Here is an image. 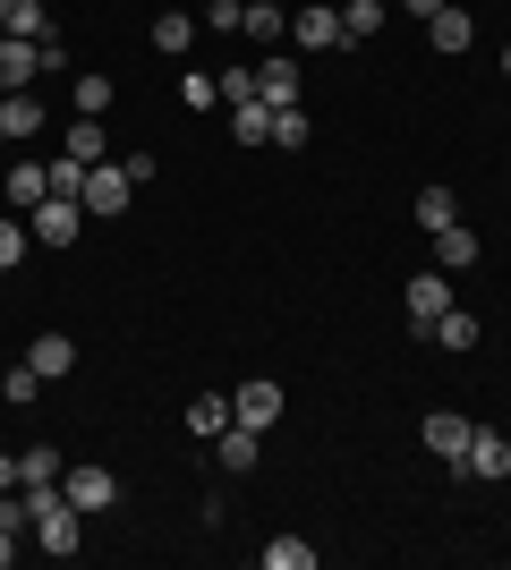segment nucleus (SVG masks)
Listing matches in <instances>:
<instances>
[{
    "label": "nucleus",
    "mask_w": 511,
    "mask_h": 570,
    "mask_svg": "<svg viewBox=\"0 0 511 570\" xmlns=\"http://www.w3.org/2000/svg\"><path fill=\"white\" fill-rule=\"evenodd\" d=\"M417 434H426V452H435L443 469H461V452H469V434H478V426H469L461 409H426V426H417Z\"/></svg>",
    "instance_id": "obj_7"
},
{
    "label": "nucleus",
    "mask_w": 511,
    "mask_h": 570,
    "mask_svg": "<svg viewBox=\"0 0 511 570\" xmlns=\"http://www.w3.org/2000/svg\"><path fill=\"white\" fill-rule=\"evenodd\" d=\"M0 502H9V494H0Z\"/></svg>",
    "instance_id": "obj_41"
},
{
    "label": "nucleus",
    "mask_w": 511,
    "mask_h": 570,
    "mask_svg": "<svg viewBox=\"0 0 511 570\" xmlns=\"http://www.w3.org/2000/svg\"><path fill=\"white\" fill-rule=\"evenodd\" d=\"M43 95H0V145H18V137H35L43 128Z\"/></svg>",
    "instance_id": "obj_12"
},
{
    "label": "nucleus",
    "mask_w": 511,
    "mask_h": 570,
    "mask_svg": "<svg viewBox=\"0 0 511 570\" xmlns=\"http://www.w3.org/2000/svg\"><path fill=\"white\" fill-rule=\"evenodd\" d=\"M128 196H137L128 163H95V170H86V196H77V205H86V214H111V222H120V214H128Z\"/></svg>",
    "instance_id": "obj_5"
},
{
    "label": "nucleus",
    "mask_w": 511,
    "mask_h": 570,
    "mask_svg": "<svg viewBox=\"0 0 511 570\" xmlns=\"http://www.w3.org/2000/svg\"><path fill=\"white\" fill-rule=\"evenodd\" d=\"M60 476H69V469H60L51 443H26V452H18V485H60Z\"/></svg>",
    "instance_id": "obj_24"
},
{
    "label": "nucleus",
    "mask_w": 511,
    "mask_h": 570,
    "mask_svg": "<svg viewBox=\"0 0 511 570\" xmlns=\"http://www.w3.org/2000/svg\"><path fill=\"white\" fill-rule=\"evenodd\" d=\"M77 111H86V119H102V111H111V77H102V69H86V77H77Z\"/></svg>",
    "instance_id": "obj_30"
},
{
    "label": "nucleus",
    "mask_w": 511,
    "mask_h": 570,
    "mask_svg": "<svg viewBox=\"0 0 511 570\" xmlns=\"http://www.w3.org/2000/svg\"><path fill=\"white\" fill-rule=\"evenodd\" d=\"M60 154H77V163H111V128L77 111V119H69V145H60Z\"/></svg>",
    "instance_id": "obj_18"
},
{
    "label": "nucleus",
    "mask_w": 511,
    "mask_h": 570,
    "mask_svg": "<svg viewBox=\"0 0 511 570\" xmlns=\"http://www.w3.org/2000/svg\"><path fill=\"white\" fill-rule=\"evenodd\" d=\"M214 86H222V111H230V102H256V69H222Z\"/></svg>",
    "instance_id": "obj_34"
},
{
    "label": "nucleus",
    "mask_w": 511,
    "mask_h": 570,
    "mask_svg": "<svg viewBox=\"0 0 511 570\" xmlns=\"http://www.w3.org/2000/svg\"><path fill=\"white\" fill-rule=\"evenodd\" d=\"M392 9H410V18H435L443 0H392Z\"/></svg>",
    "instance_id": "obj_37"
},
{
    "label": "nucleus",
    "mask_w": 511,
    "mask_h": 570,
    "mask_svg": "<svg viewBox=\"0 0 511 570\" xmlns=\"http://www.w3.org/2000/svg\"><path fill=\"white\" fill-rule=\"evenodd\" d=\"M426 341H443V350H478V315H469V307H443L435 324H426Z\"/></svg>",
    "instance_id": "obj_23"
},
{
    "label": "nucleus",
    "mask_w": 511,
    "mask_h": 570,
    "mask_svg": "<svg viewBox=\"0 0 511 570\" xmlns=\"http://www.w3.org/2000/svg\"><path fill=\"white\" fill-rule=\"evenodd\" d=\"M60 494H69L77 511H111V502H120V476L86 460V469H69V476H60Z\"/></svg>",
    "instance_id": "obj_8"
},
{
    "label": "nucleus",
    "mask_w": 511,
    "mask_h": 570,
    "mask_svg": "<svg viewBox=\"0 0 511 570\" xmlns=\"http://www.w3.org/2000/svg\"><path fill=\"white\" fill-rule=\"evenodd\" d=\"M26 366H35V375H43V383H60V375H69V366H77V341H69V333H43V341H35V350H26Z\"/></svg>",
    "instance_id": "obj_16"
},
{
    "label": "nucleus",
    "mask_w": 511,
    "mask_h": 570,
    "mask_svg": "<svg viewBox=\"0 0 511 570\" xmlns=\"http://www.w3.org/2000/svg\"><path fill=\"white\" fill-rule=\"evenodd\" d=\"M410 214H417V230L435 238V230H452V222H461V196H452V188L435 179V188H417V205H410Z\"/></svg>",
    "instance_id": "obj_15"
},
{
    "label": "nucleus",
    "mask_w": 511,
    "mask_h": 570,
    "mask_svg": "<svg viewBox=\"0 0 511 570\" xmlns=\"http://www.w3.org/2000/svg\"><path fill=\"white\" fill-rule=\"evenodd\" d=\"M205 26H222V35H239V26H247V0H214V9H205Z\"/></svg>",
    "instance_id": "obj_35"
},
{
    "label": "nucleus",
    "mask_w": 511,
    "mask_h": 570,
    "mask_svg": "<svg viewBox=\"0 0 511 570\" xmlns=\"http://www.w3.org/2000/svg\"><path fill=\"white\" fill-rule=\"evenodd\" d=\"M256 95H265L273 111H291V102L307 95V69H298L291 51H265V60H256Z\"/></svg>",
    "instance_id": "obj_6"
},
{
    "label": "nucleus",
    "mask_w": 511,
    "mask_h": 570,
    "mask_svg": "<svg viewBox=\"0 0 511 570\" xmlns=\"http://www.w3.org/2000/svg\"><path fill=\"white\" fill-rule=\"evenodd\" d=\"M282 409H291V401H282V383H273V375H256V383L230 392V417H239L247 434H273V426H282Z\"/></svg>",
    "instance_id": "obj_2"
},
{
    "label": "nucleus",
    "mask_w": 511,
    "mask_h": 570,
    "mask_svg": "<svg viewBox=\"0 0 511 570\" xmlns=\"http://www.w3.org/2000/svg\"><path fill=\"white\" fill-rule=\"evenodd\" d=\"M291 43L298 51H341L350 35H341V0H307V9H291Z\"/></svg>",
    "instance_id": "obj_3"
},
{
    "label": "nucleus",
    "mask_w": 511,
    "mask_h": 570,
    "mask_svg": "<svg viewBox=\"0 0 511 570\" xmlns=\"http://www.w3.org/2000/svg\"><path fill=\"white\" fill-rule=\"evenodd\" d=\"M222 426H230V401H222V392L188 401V434H222Z\"/></svg>",
    "instance_id": "obj_29"
},
{
    "label": "nucleus",
    "mask_w": 511,
    "mask_h": 570,
    "mask_svg": "<svg viewBox=\"0 0 511 570\" xmlns=\"http://www.w3.org/2000/svg\"><path fill=\"white\" fill-rule=\"evenodd\" d=\"M0 43H9V26H0Z\"/></svg>",
    "instance_id": "obj_40"
},
{
    "label": "nucleus",
    "mask_w": 511,
    "mask_h": 570,
    "mask_svg": "<svg viewBox=\"0 0 511 570\" xmlns=\"http://www.w3.org/2000/svg\"><path fill=\"white\" fill-rule=\"evenodd\" d=\"M179 102H188V111H214V102H222V86H214V77H179Z\"/></svg>",
    "instance_id": "obj_33"
},
{
    "label": "nucleus",
    "mask_w": 511,
    "mask_h": 570,
    "mask_svg": "<svg viewBox=\"0 0 511 570\" xmlns=\"http://www.w3.org/2000/svg\"><path fill=\"white\" fill-rule=\"evenodd\" d=\"M426 43H435V51H469V43H478V18H469V9H452V0H443L435 18H426Z\"/></svg>",
    "instance_id": "obj_13"
},
{
    "label": "nucleus",
    "mask_w": 511,
    "mask_h": 570,
    "mask_svg": "<svg viewBox=\"0 0 511 570\" xmlns=\"http://www.w3.org/2000/svg\"><path fill=\"white\" fill-rule=\"evenodd\" d=\"M43 196H51V170L43 163H9V205H18V214H35Z\"/></svg>",
    "instance_id": "obj_19"
},
{
    "label": "nucleus",
    "mask_w": 511,
    "mask_h": 570,
    "mask_svg": "<svg viewBox=\"0 0 511 570\" xmlns=\"http://www.w3.org/2000/svg\"><path fill=\"white\" fill-rule=\"evenodd\" d=\"M18 546H26V528H0V570L18 562Z\"/></svg>",
    "instance_id": "obj_36"
},
{
    "label": "nucleus",
    "mask_w": 511,
    "mask_h": 570,
    "mask_svg": "<svg viewBox=\"0 0 511 570\" xmlns=\"http://www.w3.org/2000/svg\"><path fill=\"white\" fill-rule=\"evenodd\" d=\"M43 69H51V60H43V43H18V35L0 43V95H26V86H35Z\"/></svg>",
    "instance_id": "obj_10"
},
{
    "label": "nucleus",
    "mask_w": 511,
    "mask_h": 570,
    "mask_svg": "<svg viewBox=\"0 0 511 570\" xmlns=\"http://www.w3.org/2000/svg\"><path fill=\"white\" fill-rule=\"evenodd\" d=\"M239 35H256V43H291V9H282V0H247Z\"/></svg>",
    "instance_id": "obj_20"
},
{
    "label": "nucleus",
    "mask_w": 511,
    "mask_h": 570,
    "mask_svg": "<svg viewBox=\"0 0 511 570\" xmlns=\"http://www.w3.org/2000/svg\"><path fill=\"white\" fill-rule=\"evenodd\" d=\"M452 476H478V485L511 476V434H503V426H478V434H469V452H461V469H452Z\"/></svg>",
    "instance_id": "obj_4"
},
{
    "label": "nucleus",
    "mask_w": 511,
    "mask_h": 570,
    "mask_svg": "<svg viewBox=\"0 0 511 570\" xmlns=\"http://www.w3.org/2000/svg\"><path fill=\"white\" fill-rule=\"evenodd\" d=\"M256 562H265V570H316V546H307V537H273Z\"/></svg>",
    "instance_id": "obj_26"
},
{
    "label": "nucleus",
    "mask_w": 511,
    "mask_h": 570,
    "mask_svg": "<svg viewBox=\"0 0 511 570\" xmlns=\"http://www.w3.org/2000/svg\"><path fill=\"white\" fill-rule=\"evenodd\" d=\"M307 137H316V119L298 111V102H291V111H273V145H307Z\"/></svg>",
    "instance_id": "obj_32"
},
{
    "label": "nucleus",
    "mask_w": 511,
    "mask_h": 570,
    "mask_svg": "<svg viewBox=\"0 0 511 570\" xmlns=\"http://www.w3.org/2000/svg\"><path fill=\"white\" fill-rule=\"evenodd\" d=\"M384 18H392V0H341V35H350V43H375Z\"/></svg>",
    "instance_id": "obj_17"
},
{
    "label": "nucleus",
    "mask_w": 511,
    "mask_h": 570,
    "mask_svg": "<svg viewBox=\"0 0 511 570\" xmlns=\"http://www.w3.org/2000/svg\"><path fill=\"white\" fill-rule=\"evenodd\" d=\"M35 392H43V375H35V366H26V357H18V366H9V375H0V401H35Z\"/></svg>",
    "instance_id": "obj_31"
},
{
    "label": "nucleus",
    "mask_w": 511,
    "mask_h": 570,
    "mask_svg": "<svg viewBox=\"0 0 511 570\" xmlns=\"http://www.w3.org/2000/svg\"><path fill=\"white\" fill-rule=\"evenodd\" d=\"M452 307V273H410V333H426V324H435V315Z\"/></svg>",
    "instance_id": "obj_9"
},
{
    "label": "nucleus",
    "mask_w": 511,
    "mask_h": 570,
    "mask_svg": "<svg viewBox=\"0 0 511 570\" xmlns=\"http://www.w3.org/2000/svg\"><path fill=\"white\" fill-rule=\"evenodd\" d=\"M26 247H35V230H26V214H0V273H18Z\"/></svg>",
    "instance_id": "obj_27"
},
{
    "label": "nucleus",
    "mask_w": 511,
    "mask_h": 570,
    "mask_svg": "<svg viewBox=\"0 0 511 570\" xmlns=\"http://www.w3.org/2000/svg\"><path fill=\"white\" fill-rule=\"evenodd\" d=\"M435 264H443V273H469V264H478V230H469V222L435 230Z\"/></svg>",
    "instance_id": "obj_22"
},
{
    "label": "nucleus",
    "mask_w": 511,
    "mask_h": 570,
    "mask_svg": "<svg viewBox=\"0 0 511 570\" xmlns=\"http://www.w3.org/2000/svg\"><path fill=\"white\" fill-rule=\"evenodd\" d=\"M26 230H35V247L60 256V247H77V230H86V205H77V196H43V205L26 214Z\"/></svg>",
    "instance_id": "obj_1"
},
{
    "label": "nucleus",
    "mask_w": 511,
    "mask_h": 570,
    "mask_svg": "<svg viewBox=\"0 0 511 570\" xmlns=\"http://www.w3.org/2000/svg\"><path fill=\"white\" fill-rule=\"evenodd\" d=\"M0 26H9L18 43H51V35H60V26H51V9H43V0H0Z\"/></svg>",
    "instance_id": "obj_11"
},
{
    "label": "nucleus",
    "mask_w": 511,
    "mask_h": 570,
    "mask_svg": "<svg viewBox=\"0 0 511 570\" xmlns=\"http://www.w3.org/2000/svg\"><path fill=\"white\" fill-rule=\"evenodd\" d=\"M256 443H265V434H247L239 417H230V426L214 434V460H222V476H247V469H256Z\"/></svg>",
    "instance_id": "obj_14"
},
{
    "label": "nucleus",
    "mask_w": 511,
    "mask_h": 570,
    "mask_svg": "<svg viewBox=\"0 0 511 570\" xmlns=\"http://www.w3.org/2000/svg\"><path fill=\"white\" fill-rule=\"evenodd\" d=\"M503 77H511V43H503Z\"/></svg>",
    "instance_id": "obj_39"
},
{
    "label": "nucleus",
    "mask_w": 511,
    "mask_h": 570,
    "mask_svg": "<svg viewBox=\"0 0 511 570\" xmlns=\"http://www.w3.org/2000/svg\"><path fill=\"white\" fill-rule=\"evenodd\" d=\"M9 485H18V452H0V494H9Z\"/></svg>",
    "instance_id": "obj_38"
},
{
    "label": "nucleus",
    "mask_w": 511,
    "mask_h": 570,
    "mask_svg": "<svg viewBox=\"0 0 511 570\" xmlns=\"http://www.w3.org/2000/svg\"><path fill=\"white\" fill-rule=\"evenodd\" d=\"M51 196H86V170H95V163H77V154H51Z\"/></svg>",
    "instance_id": "obj_28"
},
{
    "label": "nucleus",
    "mask_w": 511,
    "mask_h": 570,
    "mask_svg": "<svg viewBox=\"0 0 511 570\" xmlns=\"http://www.w3.org/2000/svg\"><path fill=\"white\" fill-rule=\"evenodd\" d=\"M188 43H196V18H188V9H163V18H154V51H170V60H179Z\"/></svg>",
    "instance_id": "obj_25"
},
{
    "label": "nucleus",
    "mask_w": 511,
    "mask_h": 570,
    "mask_svg": "<svg viewBox=\"0 0 511 570\" xmlns=\"http://www.w3.org/2000/svg\"><path fill=\"white\" fill-rule=\"evenodd\" d=\"M230 137L239 145H273V102L256 95V102H230Z\"/></svg>",
    "instance_id": "obj_21"
}]
</instances>
